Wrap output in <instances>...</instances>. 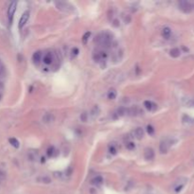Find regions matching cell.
<instances>
[{"label": "cell", "instance_id": "cell-1", "mask_svg": "<svg viewBox=\"0 0 194 194\" xmlns=\"http://www.w3.org/2000/svg\"><path fill=\"white\" fill-rule=\"evenodd\" d=\"M112 40H113V36L107 31L102 32V33L99 34L98 38H97V42L103 47H109L112 43Z\"/></svg>", "mask_w": 194, "mask_h": 194}, {"label": "cell", "instance_id": "cell-2", "mask_svg": "<svg viewBox=\"0 0 194 194\" xmlns=\"http://www.w3.org/2000/svg\"><path fill=\"white\" fill-rule=\"evenodd\" d=\"M179 9L185 14H190L193 9V4L187 1H180L179 2Z\"/></svg>", "mask_w": 194, "mask_h": 194}, {"label": "cell", "instance_id": "cell-3", "mask_svg": "<svg viewBox=\"0 0 194 194\" xmlns=\"http://www.w3.org/2000/svg\"><path fill=\"white\" fill-rule=\"evenodd\" d=\"M170 145H171V142L169 139H166V140L161 141V143L159 145V151H160V153H162V154L167 153L168 151H169L170 147Z\"/></svg>", "mask_w": 194, "mask_h": 194}, {"label": "cell", "instance_id": "cell-4", "mask_svg": "<svg viewBox=\"0 0 194 194\" xmlns=\"http://www.w3.org/2000/svg\"><path fill=\"white\" fill-rule=\"evenodd\" d=\"M28 18H30V11H27L22 14L20 20H19V24H18L19 30H22V28L25 27V25L27 24V22L28 21Z\"/></svg>", "mask_w": 194, "mask_h": 194}, {"label": "cell", "instance_id": "cell-5", "mask_svg": "<svg viewBox=\"0 0 194 194\" xmlns=\"http://www.w3.org/2000/svg\"><path fill=\"white\" fill-rule=\"evenodd\" d=\"M16 6H17V3L11 2L8 8V17H9V22L12 21V18H14V15L15 9H16Z\"/></svg>", "mask_w": 194, "mask_h": 194}, {"label": "cell", "instance_id": "cell-6", "mask_svg": "<svg viewBox=\"0 0 194 194\" xmlns=\"http://www.w3.org/2000/svg\"><path fill=\"white\" fill-rule=\"evenodd\" d=\"M144 157L148 161L153 160L154 158V151L151 148H146L144 151Z\"/></svg>", "mask_w": 194, "mask_h": 194}, {"label": "cell", "instance_id": "cell-7", "mask_svg": "<svg viewBox=\"0 0 194 194\" xmlns=\"http://www.w3.org/2000/svg\"><path fill=\"white\" fill-rule=\"evenodd\" d=\"M107 57V54L103 51H99V52H97L93 55V59L96 61V62H101V61H103L106 59Z\"/></svg>", "mask_w": 194, "mask_h": 194}, {"label": "cell", "instance_id": "cell-8", "mask_svg": "<svg viewBox=\"0 0 194 194\" xmlns=\"http://www.w3.org/2000/svg\"><path fill=\"white\" fill-rule=\"evenodd\" d=\"M53 60H54L53 55H52V53H50V52L45 54V56L43 57V62H44V64H46L47 66H49V64H52Z\"/></svg>", "mask_w": 194, "mask_h": 194}, {"label": "cell", "instance_id": "cell-9", "mask_svg": "<svg viewBox=\"0 0 194 194\" xmlns=\"http://www.w3.org/2000/svg\"><path fill=\"white\" fill-rule=\"evenodd\" d=\"M134 137L137 138V139H138V140L142 139V138H143V137H144V130L141 127L137 128L134 131Z\"/></svg>", "mask_w": 194, "mask_h": 194}, {"label": "cell", "instance_id": "cell-10", "mask_svg": "<svg viewBox=\"0 0 194 194\" xmlns=\"http://www.w3.org/2000/svg\"><path fill=\"white\" fill-rule=\"evenodd\" d=\"M144 106L147 110H149V111H153V110H155L157 107L155 103H153V101H145Z\"/></svg>", "mask_w": 194, "mask_h": 194}, {"label": "cell", "instance_id": "cell-11", "mask_svg": "<svg viewBox=\"0 0 194 194\" xmlns=\"http://www.w3.org/2000/svg\"><path fill=\"white\" fill-rule=\"evenodd\" d=\"M102 182H103V178H102V177H101V175L96 176L95 178H93V179L91 180V184H92V185H95V186H97V187L101 186V184H102Z\"/></svg>", "mask_w": 194, "mask_h": 194}, {"label": "cell", "instance_id": "cell-12", "mask_svg": "<svg viewBox=\"0 0 194 194\" xmlns=\"http://www.w3.org/2000/svg\"><path fill=\"white\" fill-rule=\"evenodd\" d=\"M41 58H42V52H41V51H36V52H34L33 56H32V60H33V63L35 64H38L39 63H40Z\"/></svg>", "mask_w": 194, "mask_h": 194}, {"label": "cell", "instance_id": "cell-13", "mask_svg": "<svg viewBox=\"0 0 194 194\" xmlns=\"http://www.w3.org/2000/svg\"><path fill=\"white\" fill-rule=\"evenodd\" d=\"M54 120V116L50 113H47L46 115L43 116V121L45 123H50Z\"/></svg>", "mask_w": 194, "mask_h": 194}, {"label": "cell", "instance_id": "cell-14", "mask_svg": "<svg viewBox=\"0 0 194 194\" xmlns=\"http://www.w3.org/2000/svg\"><path fill=\"white\" fill-rule=\"evenodd\" d=\"M180 54H181L180 49L177 47H173L170 50V57H172V58H178L180 56Z\"/></svg>", "mask_w": 194, "mask_h": 194}, {"label": "cell", "instance_id": "cell-15", "mask_svg": "<svg viewBox=\"0 0 194 194\" xmlns=\"http://www.w3.org/2000/svg\"><path fill=\"white\" fill-rule=\"evenodd\" d=\"M170 35H171V30H170V28L169 27L164 28L162 30V36L165 39H170Z\"/></svg>", "mask_w": 194, "mask_h": 194}, {"label": "cell", "instance_id": "cell-16", "mask_svg": "<svg viewBox=\"0 0 194 194\" xmlns=\"http://www.w3.org/2000/svg\"><path fill=\"white\" fill-rule=\"evenodd\" d=\"M182 120H183L184 123H187V124H192V123H194V118H190V116H187V115H184L183 116Z\"/></svg>", "mask_w": 194, "mask_h": 194}, {"label": "cell", "instance_id": "cell-17", "mask_svg": "<svg viewBox=\"0 0 194 194\" xmlns=\"http://www.w3.org/2000/svg\"><path fill=\"white\" fill-rule=\"evenodd\" d=\"M47 154L49 157L55 156V155L57 154V151L55 150V148H54L53 146H50L49 148L47 149Z\"/></svg>", "mask_w": 194, "mask_h": 194}, {"label": "cell", "instance_id": "cell-18", "mask_svg": "<svg viewBox=\"0 0 194 194\" xmlns=\"http://www.w3.org/2000/svg\"><path fill=\"white\" fill-rule=\"evenodd\" d=\"M116 115H118V116H125L126 114H127V109H126L125 107H119L118 110H116Z\"/></svg>", "mask_w": 194, "mask_h": 194}, {"label": "cell", "instance_id": "cell-19", "mask_svg": "<svg viewBox=\"0 0 194 194\" xmlns=\"http://www.w3.org/2000/svg\"><path fill=\"white\" fill-rule=\"evenodd\" d=\"M99 108L98 107V106H94L93 107V109L91 110V113H90V116H92L93 118H95L97 116L99 115Z\"/></svg>", "mask_w": 194, "mask_h": 194}, {"label": "cell", "instance_id": "cell-20", "mask_svg": "<svg viewBox=\"0 0 194 194\" xmlns=\"http://www.w3.org/2000/svg\"><path fill=\"white\" fill-rule=\"evenodd\" d=\"M9 144L11 145L12 147H14V148H19V141L16 139L15 137H11L9 139Z\"/></svg>", "mask_w": 194, "mask_h": 194}, {"label": "cell", "instance_id": "cell-21", "mask_svg": "<svg viewBox=\"0 0 194 194\" xmlns=\"http://www.w3.org/2000/svg\"><path fill=\"white\" fill-rule=\"evenodd\" d=\"M107 97L109 99H115L116 97V91L115 89H110L107 94Z\"/></svg>", "mask_w": 194, "mask_h": 194}, {"label": "cell", "instance_id": "cell-22", "mask_svg": "<svg viewBox=\"0 0 194 194\" xmlns=\"http://www.w3.org/2000/svg\"><path fill=\"white\" fill-rule=\"evenodd\" d=\"M38 181H41L42 183H45V184H49L51 182V180H50V178L48 176L40 177V178H38Z\"/></svg>", "mask_w": 194, "mask_h": 194}, {"label": "cell", "instance_id": "cell-23", "mask_svg": "<svg viewBox=\"0 0 194 194\" xmlns=\"http://www.w3.org/2000/svg\"><path fill=\"white\" fill-rule=\"evenodd\" d=\"M5 72H6V68H5V66L4 64L1 60H0V77L4 76L5 75Z\"/></svg>", "mask_w": 194, "mask_h": 194}, {"label": "cell", "instance_id": "cell-24", "mask_svg": "<svg viewBox=\"0 0 194 194\" xmlns=\"http://www.w3.org/2000/svg\"><path fill=\"white\" fill-rule=\"evenodd\" d=\"M90 35H91V33H90L89 31L85 32L84 35H83V36H82V39L83 44H86V43H87V41H88V39H89V37H90Z\"/></svg>", "mask_w": 194, "mask_h": 194}, {"label": "cell", "instance_id": "cell-25", "mask_svg": "<svg viewBox=\"0 0 194 194\" xmlns=\"http://www.w3.org/2000/svg\"><path fill=\"white\" fill-rule=\"evenodd\" d=\"M126 148L128 149V150H134V149L135 148V144L134 143V142H132V141H130V142H127L126 143Z\"/></svg>", "mask_w": 194, "mask_h": 194}, {"label": "cell", "instance_id": "cell-26", "mask_svg": "<svg viewBox=\"0 0 194 194\" xmlns=\"http://www.w3.org/2000/svg\"><path fill=\"white\" fill-rule=\"evenodd\" d=\"M154 131H155L154 128L151 125H148L147 126V132H148V134L150 135H153L154 134Z\"/></svg>", "mask_w": 194, "mask_h": 194}, {"label": "cell", "instance_id": "cell-27", "mask_svg": "<svg viewBox=\"0 0 194 194\" xmlns=\"http://www.w3.org/2000/svg\"><path fill=\"white\" fill-rule=\"evenodd\" d=\"M116 151H118V150H116V148L114 146V145H112V146L109 147V153L111 154H113V155L116 154Z\"/></svg>", "mask_w": 194, "mask_h": 194}, {"label": "cell", "instance_id": "cell-28", "mask_svg": "<svg viewBox=\"0 0 194 194\" xmlns=\"http://www.w3.org/2000/svg\"><path fill=\"white\" fill-rule=\"evenodd\" d=\"M78 53H79V48L74 47L73 49H72V51H71V58H72V59H73L74 57L77 56Z\"/></svg>", "mask_w": 194, "mask_h": 194}, {"label": "cell", "instance_id": "cell-29", "mask_svg": "<svg viewBox=\"0 0 194 194\" xmlns=\"http://www.w3.org/2000/svg\"><path fill=\"white\" fill-rule=\"evenodd\" d=\"M87 118H88V115H87V113H82V115H80V119H82V121L85 122L87 120Z\"/></svg>", "mask_w": 194, "mask_h": 194}, {"label": "cell", "instance_id": "cell-30", "mask_svg": "<svg viewBox=\"0 0 194 194\" xmlns=\"http://www.w3.org/2000/svg\"><path fill=\"white\" fill-rule=\"evenodd\" d=\"M113 26H114V27H116V28L119 27V21L118 20V19H115V20L113 21Z\"/></svg>", "mask_w": 194, "mask_h": 194}, {"label": "cell", "instance_id": "cell-31", "mask_svg": "<svg viewBox=\"0 0 194 194\" xmlns=\"http://www.w3.org/2000/svg\"><path fill=\"white\" fill-rule=\"evenodd\" d=\"M4 178H5V173L3 172V171L0 170V181L4 180Z\"/></svg>", "mask_w": 194, "mask_h": 194}, {"label": "cell", "instance_id": "cell-32", "mask_svg": "<svg viewBox=\"0 0 194 194\" xmlns=\"http://www.w3.org/2000/svg\"><path fill=\"white\" fill-rule=\"evenodd\" d=\"M1 88H3V83L0 82V89H1Z\"/></svg>", "mask_w": 194, "mask_h": 194}, {"label": "cell", "instance_id": "cell-33", "mask_svg": "<svg viewBox=\"0 0 194 194\" xmlns=\"http://www.w3.org/2000/svg\"><path fill=\"white\" fill-rule=\"evenodd\" d=\"M1 98H2V96H1V94H0V101H1Z\"/></svg>", "mask_w": 194, "mask_h": 194}]
</instances>
